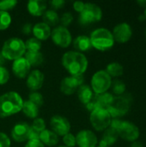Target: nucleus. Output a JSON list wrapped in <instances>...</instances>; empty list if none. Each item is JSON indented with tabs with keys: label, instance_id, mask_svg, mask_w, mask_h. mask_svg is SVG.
<instances>
[{
	"label": "nucleus",
	"instance_id": "49530a36",
	"mask_svg": "<svg viewBox=\"0 0 146 147\" xmlns=\"http://www.w3.org/2000/svg\"><path fill=\"white\" fill-rule=\"evenodd\" d=\"M4 58L3 57V55H2V53H1V52H0V66H2V65L4 63Z\"/></svg>",
	"mask_w": 146,
	"mask_h": 147
},
{
	"label": "nucleus",
	"instance_id": "e433bc0d",
	"mask_svg": "<svg viewBox=\"0 0 146 147\" xmlns=\"http://www.w3.org/2000/svg\"><path fill=\"white\" fill-rule=\"evenodd\" d=\"M9 78V74L8 70L3 66H0V85L5 84L8 82Z\"/></svg>",
	"mask_w": 146,
	"mask_h": 147
},
{
	"label": "nucleus",
	"instance_id": "79ce46f5",
	"mask_svg": "<svg viewBox=\"0 0 146 147\" xmlns=\"http://www.w3.org/2000/svg\"><path fill=\"white\" fill-rule=\"evenodd\" d=\"M65 2L64 0H52L51 2V5L52 6L53 9H60L65 5Z\"/></svg>",
	"mask_w": 146,
	"mask_h": 147
},
{
	"label": "nucleus",
	"instance_id": "423d86ee",
	"mask_svg": "<svg viewBox=\"0 0 146 147\" xmlns=\"http://www.w3.org/2000/svg\"><path fill=\"white\" fill-rule=\"evenodd\" d=\"M25 53V43L19 38H10L7 40L1 51L3 57L9 60H16L22 58Z\"/></svg>",
	"mask_w": 146,
	"mask_h": 147
},
{
	"label": "nucleus",
	"instance_id": "6ab92c4d",
	"mask_svg": "<svg viewBox=\"0 0 146 147\" xmlns=\"http://www.w3.org/2000/svg\"><path fill=\"white\" fill-rule=\"evenodd\" d=\"M32 32L34 35L35 36L34 38L38 39L39 40H46L49 38V36H51L50 27L45 22L36 23L33 27Z\"/></svg>",
	"mask_w": 146,
	"mask_h": 147
},
{
	"label": "nucleus",
	"instance_id": "ddd939ff",
	"mask_svg": "<svg viewBox=\"0 0 146 147\" xmlns=\"http://www.w3.org/2000/svg\"><path fill=\"white\" fill-rule=\"evenodd\" d=\"M114 96L110 93H103V94H95L91 101L86 105L87 109L89 111H92L96 109H108L114 99Z\"/></svg>",
	"mask_w": 146,
	"mask_h": 147
},
{
	"label": "nucleus",
	"instance_id": "de8ad7c7",
	"mask_svg": "<svg viewBox=\"0 0 146 147\" xmlns=\"http://www.w3.org/2000/svg\"><path fill=\"white\" fill-rule=\"evenodd\" d=\"M139 19L140 21H142V20H145V16H144V15H143V16H139Z\"/></svg>",
	"mask_w": 146,
	"mask_h": 147
},
{
	"label": "nucleus",
	"instance_id": "7ed1b4c3",
	"mask_svg": "<svg viewBox=\"0 0 146 147\" xmlns=\"http://www.w3.org/2000/svg\"><path fill=\"white\" fill-rule=\"evenodd\" d=\"M110 127L117 131L119 137L129 142L136 141L140 134L139 127L134 123L128 121L114 119L111 121Z\"/></svg>",
	"mask_w": 146,
	"mask_h": 147
},
{
	"label": "nucleus",
	"instance_id": "72a5a7b5",
	"mask_svg": "<svg viewBox=\"0 0 146 147\" xmlns=\"http://www.w3.org/2000/svg\"><path fill=\"white\" fill-rule=\"evenodd\" d=\"M32 128H34V130L41 133L42 131H44L46 129V123L45 121L41 118H35L33 124H32Z\"/></svg>",
	"mask_w": 146,
	"mask_h": 147
},
{
	"label": "nucleus",
	"instance_id": "2eb2a0df",
	"mask_svg": "<svg viewBox=\"0 0 146 147\" xmlns=\"http://www.w3.org/2000/svg\"><path fill=\"white\" fill-rule=\"evenodd\" d=\"M76 142L79 147H96L97 137L90 130H82L76 136Z\"/></svg>",
	"mask_w": 146,
	"mask_h": 147
},
{
	"label": "nucleus",
	"instance_id": "a878e982",
	"mask_svg": "<svg viewBox=\"0 0 146 147\" xmlns=\"http://www.w3.org/2000/svg\"><path fill=\"white\" fill-rule=\"evenodd\" d=\"M25 59L29 63L30 66H38L43 63L44 58L40 52H26Z\"/></svg>",
	"mask_w": 146,
	"mask_h": 147
},
{
	"label": "nucleus",
	"instance_id": "9d476101",
	"mask_svg": "<svg viewBox=\"0 0 146 147\" xmlns=\"http://www.w3.org/2000/svg\"><path fill=\"white\" fill-rule=\"evenodd\" d=\"M83 75L66 77L60 83V90L65 95H72L83 85Z\"/></svg>",
	"mask_w": 146,
	"mask_h": 147
},
{
	"label": "nucleus",
	"instance_id": "4be33fe9",
	"mask_svg": "<svg viewBox=\"0 0 146 147\" xmlns=\"http://www.w3.org/2000/svg\"><path fill=\"white\" fill-rule=\"evenodd\" d=\"M40 141L47 146H54L59 143V136L51 130L45 129L40 134Z\"/></svg>",
	"mask_w": 146,
	"mask_h": 147
},
{
	"label": "nucleus",
	"instance_id": "6e6552de",
	"mask_svg": "<svg viewBox=\"0 0 146 147\" xmlns=\"http://www.w3.org/2000/svg\"><path fill=\"white\" fill-rule=\"evenodd\" d=\"M112 78L106 71H96L91 79V89L95 94H103L111 87Z\"/></svg>",
	"mask_w": 146,
	"mask_h": 147
},
{
	"label": "nucleus",
	"instance_id": "4c0bfd02",
	"mask_svg": "<svg viewBox=\"0 0 146 147\" xmlns=\"http://www.w3.org/2000/svg\"><path fill=\"white\" fill-rule=\"evenodd\" d=\"M0 147H10V140L9 137L3 133H0Z\"/></svg>",
	"mask_w": 146,
	"mask_h": 147
},
{
	"label": "nucleus",
	"instance_id": "f03ea898",
	"mask_svg": "<svg viewBox=\"0 0 146 147\" xmlns=\"http://www.w3.org/2000/svg\"><path fill=\"white\" fill-rule=\"evenodd\" d=\"M23 105V100L16 92L10 91L0 96V118H5L19 113Z\"/></svg>",
	"mask_w": 146,
	"mask_h": 147
},
{
	"label": "nucleus",
	"instance_id": "ea45409f",
	"mask_svg": "<svg viewBox=\"0 0 146 147\" xmlns=\"http://www.w3.org/2000/svg\"><path fill=\"white\" fill-rule=\"evenodd\" d=\"M24 147H44V145L40 140H28Z\"/></svg>",
	"mask_w": 146,
	"mask_h": 147
},
{
	"label": "nucleus",
	"instance_id": "cd10ccee",
	"mask_svg": "<svg viewBox=\"0 0 146 147\" xmlns=\"http://www.w3.org/2000/svg\"><path fill=\"white\" fill-rule=\"evenodd\" d=\"M43 21H44L43 22L47 24L49 27L50 26H54L59 22V17L56 11L52 10V9L51 10H46L43 14Z\"/></svg>",
	"mask_w": 146,
	"mask_h": 147
},
{
	"label": "nucleus",
	"instance_id": "aec40b11",
	"mask_svg": "<svg viewBox=\"0 0 146 147\" xmlns=\"http://www.w3.org/2000/svg\"><path fill=\"white\" fill-rule=\"evenodd\" d=\"M46 9V3L41 0H31L28 3V10L34 16H41Z\"/></svg>",
	"mask_w": 146,
	"mask_h": 147
},
{
	"label": "nucleus",
	"instance_id": "f3484780",
	"mask_svg": "<svg viewBox=\"0 0 146 147\" xmlns=\"http://www.w3.org/2000/svg\"><path fill=\"white\" fill-rule=\"evenodd\" d=\"M30 65L25 58H20L16 60H14L12 65L13 73L19 78H24L28 76L30 71Z\"/></svg>",
	"mask_w": 146,
	"mask_h": 147
},
{
	"label": "nucleus",
	"instance_id": "dca6fc26",
	"mask_svg": "<svg viewBox=\"0 0 146 147\" xmlns=\"http://www.w3.org/2000/svg\"><path fill=\"white\" fill-rule=\"evenodd\" d=\"M30 126L26 122H20L16 124L11 131V136L16 142H24L28 140V134Z\"/></svg>",
	"mask_w": 146,
	"mask_h": 147
},
{
	"label": "nucleus",
	"instance_id": "58836bf2",
	"mask_svg": "<svg viewBox=\"0 0 146 147\" xmlns=\"http://www.w3.org/2000/svg\"><path fill=\"white\" fill-rule=\"evenodd\" d=\"M40 133L34 130L30 127V131L28 134V140H40Z\"/></svg>",
	"mask_w": 146,
	"mask_h": 147
},
{
	"label": "nucleus",
	"instance_id": "9b49d317",
	"mask_svg": "<svg viewBox=\"0 0 146 147\" xmlns=\"http://www.w3.org/2000/svg\"><path fill=\"white\" fill-rule=\"evenodd\" d=\"M51 36L53 43L59 47L66 48L71 43V34L70 31L63 26L54 28L51 33Z\"/></svg>",
	"mask_w": 146,
	"mask_h": 147
},
{
	"label": "nucleus",
	"instance_id": "f257e3e1",
	"mask_svg": "<svg viewBox=\"0 0 146 147\" xmlns=\"http://www.w3.org/2000/svg\"><path fill=\"white\" fill-rule=\"evenodd\" d=\"M62 65L71 76L83 75L88 68V59L81 53L69 51L63 55Z\"/></svg>",
	"mask_w": 146,
	"mask_h": 147
},
{
	"label": "nucleus",
	"instance_id": "3c124183",
	"mask_svg": "<svg viewBox=\"0 0 146 147\" xmlns=\"http://www.w3.org/2000/svg\"><path fill=\"white\" fill-rule=\"evenodd\" d=\"M98 147H104V146H98Z\"/></svg>",
	"mask_w": 146,
	"mask_h": 147
},
{
	"label": "nucleus",
	"instance_id": "4468645a",
	"mask_svg": "<svg viewBox=\"0 0 146 147\" xmlns=\"http://www.w3.org/2000/svg\"><path fill=\"white\" fill-rule=\"evenodd\" d=\"M112 34L115 41L119 43H126L131 39L133 30L128 23L121 22L114 28Z\"/></svg>",
	"mask_w": 146,
	"mask_h": 147
},
{
	"label": "nucleus",
	"instance_id": "8fccbe9b",
	"mask_svg": "<svg viewBox=\"0 0 146 147\" xmlns=\"http://www.w3.org/2000/svg\"><path fill=\"white\" fill-rule=\"evenodd\" d=\"M59 147H66V146H59Z\"/></svg>",
	"mask_w": 146,
	"mask_h": 147
},
{
	"label": "nucleus",
	"instance_id": "c03bdc74",
	"mask_svg": "<svg viewBox=\"0 0 146 147\" xmlns=\"http://www.w3.org/2000/svg\"><path fill=\"white\" fill-rule=\"evenodd\" d=\"M131 147H144V145L139 142V141H134V142H132V145H131Z\"/></svg>",
	"mask_w": 146,
	"mask_h": 147
},
{
	"label": "nucleus",
	"instance_id": "a18cd8bd",
	"mask_svg": "<svg viewBox=\"0 0 146 147\" xmlns=\"http://www.w3.org/2000/svg\"><path fill=\"white\" fill-rule=\"evenodd\" d=\"M137 3H138L140 6L145 7L146 8V0H139V1H137Z\"/></svg>",
	"mask_w": 146,
	"mask_h": 147
},
{
	"label": "nucleus",
	"instance_id": "37998d69",
	"mask_svg": "<svg viewBox=\"0 0 146 147\" xmlns=\"http://www.w3.org/2000/svg\"><path fill=\"white\" fill-rule=\"evenodd\" d=\"M32 26H31V24H28V23H27V24H25L23 27H22V31L24 33V34H29L31 31H32Z\"/></svg>",
	"mask_w": 146,
	"mask_h": 147
},
{
	"label": "nucleus",
	"instance_id": "412c9836",
	"mask_svg": "<svg viewBox=\"0 0 146 147\" xmlns=\"http://www.w3.org/2000/svg\"><path fill=\"white\" fill-rule=\"evenodd\" d=\"M119 135L115 129L109 127L107 128L102 135V138L100 141V146L109 147L113 146L118 140Z\"/></svg>",
	"mask_w": 146,
	"mask_h": 147
},
{
	"label": "nucleus",
	"instance_id": "c85d7f7f",
	"mask_svg": "<svg viewBox=\"0 0 146 147\" xmlns=\"http://www.w3.org/2000/svg\"><path fill=\"white\" fill-rule=\"evenodd\" d=\"M25 47L28 52H40L41 48V41L36 38H30L26 41Z\"/></svg>",
	"mask_w": 146,
	"mask_h": 147
},
{
	"label": "nucleus",
	"instance_id": "20e7f679",
	"mask_svg": "<svg viewBox=\"0 0 146 147\" xmlns=\"http://www.w3.org/2000/svg\"><path fill=\"white\" fill-rule=\"evenodd\" d=\"M132 102L133 96L131 94H123L122 96H114L107 110L111 117L118 119L119 117L126 115L129 112Z\"/></svg>",
	"mask_w": 146,
	"mask_h": 147
},
{
	"label": "nucleus",
	"instance_id": "2f4dec72",
	"mask_svg": "<svg viewBox=\"0 0 146 147\" xmlns=\"http://www.w3.org/2000/svg\"><path fill=\"white\" fill-rule=\"evenodd\" d=\"M17 4V1L15 0H3L0 1V11H5L12 9Z\"/></svg>",
	"mask_w": 146,
	"mask_h": 147
},
{
	"label": "nucleus",
	"instance_id": "a211bd4d",
	"mask_svg": "<svg viewBox=\"0 0 146 147\" xmlns=\"http://www.w3.org/2000/svg\"><path fill=\"white\" fill-rule=\"evenodd\" d=\"M44 83V74L39 70L32 71L27 78V86L33 91L40 89Z\"/></svg>",
	"mask_w": 146,
	"mask_h": 147
},
{
	"label": "nucleus",
	"instance_id": "473e14b6",
	"mask_svg": "<svg viewBox=\"0 0 146 147\" xmlns=\"http://www.w3.org/2000/svg\"><path fill=\"white\" fill-rule=\"evenodd\" d=\"M29 101L32 102L33 103H34L35 105H37L39 108L40 106L43 105V102H44V99H43V96L41 94L38 93V92H32L30 95H29Z\"/></svg>",
	"mask_w": 146,
	"mask_h": 147
},
{
	"label": "nucleus",
	"instance_id": "c756f323",
	"mask_svg": "<svg viewBox=\"0 0 146 147\" xmlns=\"http://www.w3.org/2000/svg\"><path fill=\"white\" fill-rule=\"evenodd\" d=\"M112 90L113 92L117 96H122L126 91V84L123 81L116 79L114 81H112Z\"/></svg>",
	"mask_w": 146,
	"mask_h": 147
},
{
	"label": "nucleus",
	"instance_id": "f8f14e48",
	"mask_svg": "<svg viewBox=\"0 0 146 147\" xmlns=\"http://www.w3.org/2000/svg\"><path fill=\"white\" fill-rule=\"evenodd\" d=\"M50 126L53 133L58 136H65L70 133L71 124L69 121L61 115H54L50 121Z\"/></svg>",
	"mask_w": 146,
	"mask_h": 147
},
{
	"label": "nucleus",
	"instance_id": "39448f33",
	"mask_svg": "<svg viewBox=\"0 0 146 147\" xmlns=\"http://www.w3.org/2000/svg\"><path fill=\"white\" fill-rule=\"evenodd\" d=\"M89 39L92 47L99 51L108 50L114 44V40L112 33L108 29L104 28L94 30L91 33Z\"/></svg>",
	"mask_w": 146,
	"mask_h": 147
},
{
	"label": "nucleus",
	"instance_id": "1a4fd4ad",
	"mask_svg": "<svg viewBox=\"0 0 146 147\" xmlns=\"http://www.w3.org/2000/svg\"><path fill=\"white\" fill-rule=\"evenodd\" d=\"M102 17V9L96 3H87L80 13V22L83 25L98 22Z\"/></svg>",
	"mask_w": 146,
	"mask_h": 147
},
{
	"label": "nucleus",
	"instance_id": "393cba45",
	"mask_svg": "<svg viewBox=\"0 0 146 147\" xmlns=\"http://www.w3.org/2000/svg\"><path fill=\"white\" fill-rule=\"evenodd\" d=\"M22 110L28 117L32 119H35L39 115V107L29 100L23 102Z\"/></svg>",
	"mask_w": 146,
	"mask_h": 147
},
{
	"label": "nucleus",
	"instance_id": "603ef678",
	"mask_svg": "<svg viewBox=\"0 0 146 147\" xmlns=\"http://www.w3.org/2000/svg\"><path fill=\"white\" fill-rule=\"evenodd\" d=\"M145 36H146V30H145Z\"/></svg>",
	"mask_w": 146,
	"mask_h": 147
},
{
	"label": "nucleus",
	"instance_id": "0eeeda50",
	"mask_svg": "<svg viewBox=\"0 0 146 147\" xmlns=\"http://www.w3.org/2000/svg\"><path fill=\"white\" fill-rule=\"evenodd\" d=\"M89 121L96 131H103L110 127L112 117L106 109L99 108L91 111Z\"/></svg>",
	"mask_w": 146,
	"mask_h": 147
},
{
	"label": "nucleus",
	"instance_id": "09e8293b",
	"mask_svg": "<svg viewBox=\"0 0 146 147\" xmlns=\"http://www.w3.org/2000/svg\"><path fill=\"white\" fill-rule=\"evenodd\" d=\"M144 16H145V19H146V8H145V14H144Z\"/></svg>",
	"mask_w": 146,
	"mask_h": 147
},
{
	"label": "nucleus",
	"instance_id": "f704fd0d",
	"mask_svg": "<svg viewBox=\"0 0 146 147\" xmlns=\"http://www.w3.org/2000/svg\"><path fill=\"white\" fill-rule=\"evenodd\" d=\"M63 142L66 147H74L76 146V137L71 134H67L63 136Z\"/></svg>",
	"mask_w": 146,
	"mask_h": 147
},
{
	"label": "nucleus",
	"instance_id": "7c9ffc66",
	"mask_svg": "<svg viewBox=\"0 0 146 147\" xmlns=\"http://www.w3.org/2000/svg\"><path fill=\"white\" fill-rule=\"evenodd\" d=\"M11 23V16L8 12L0 11V30H5Z\"/></svg>",
	"mask_w": 146,
	"mask_h": 147
},
{
	"label": "nucleus",
	"instance_id": "c9c22d12",
	"mask_svg": "<svg viewBox=\"0 0 146 147\" xmlns=\"http://www.w3.org/2000/svg\"><path fill=\"white\" fill-rule=\"evenodd\" d=\"M72 21H73V16L70 12H65V14L62 15V16L60 18V22L62 23V25L65 28L66 26L70 25L72 22Z\"/></svg>",
	"mask_w": 146,
	"mask_h": 147
},
{
	"label": "nucleus",
	"instance_id": "5701e85b",
	"mask_svg": "<svg viewBox=\"0 0 146 147\" xmlns=\"http://www.w3.org/2000/svg\"><path fill=\"white\" fill-rule=\"evenodd\" d=\"M77 96H78V99L80 100V102L87 105L93 98L94 93H93L92 89L89 85L83 84L77 90Z\"/></svg>",
	"mask_w": 146,
	"mask_h": 147
},
{
	"label": "nucleus",
	"instance_id": "a19ab883",
	"mask_svg": "<svg viewBox=\"0 0 146 147\" xmlns=\"http://www.w3.org/2000/svg\"><path fill=\"white\" fill-rule=\"evenodd\" d=\"M84 5H85V3H84L83 2L77 1V2H74V3H73V8H74V9H75L76 11L81 13V12L83 11V8H84Z\"/></svg>",
	"mask_w": 146,
	"mask_h": 147
},
{
	"label": "nucleus",
	"instance_id": "b1692460",
	"mask_svg": "<svg viewBox=\"0 0 146 147\" xmlns=\"http://www.w3.org/2000/svg\"><path fill=\"white\" fill-rule=\"evenodd\" d=\"M73 46L77 50L82 51V52L88 51L92 47L90 39H89V37H88L86 35L77 36L73 41Z\"/></svg>",
	"mask_w": 146,
	"mask_h": 147
},
{
	"label": "nucleus",
	"instance_id": "bb28decb",
	"mask_svg": "<svg viewBox=\"0 0 146 147\" xmlns=\"http://www.w3.org/2000/svg\"><path fill=\"white\" fill-rule=\"evenodd\" d=\"M106 71L107 73L112 78H118L120 76H121L124 72V68L123 66L118 63V62H112L110 64H108L107 65L106 68Z\"/></svg>",
	"mask_w": 146,
	"mask_h": 147
}]
</instances>
